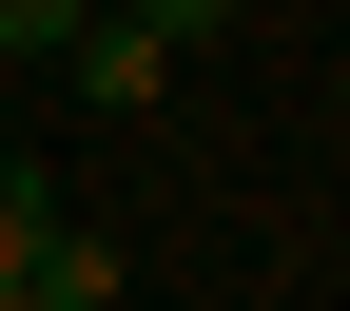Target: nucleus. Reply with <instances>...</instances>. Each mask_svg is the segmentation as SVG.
<instances>
[{
	"label": "nucleus",
	"instance_id": "f03ea898",
	"mask_svg": "<svg viewBox=\"0 0 350 311\" xmlns=\"http://www.w3.org/2000/svg\"><path fill=\"white\" fill-rule=\"evenodd\" d=\"M20 311H117V253H98V234H39V253H20Z\"/></svg>",
	"mask_w": 350,
	"mask_h": 311
},
{
	"label": "nucleus",
	"instance_id": "7ed1b4c3",
	"mask_svg": "<svg viewBox=\"0 0 350 311\" xmlns=\"http://www.w3.org/2000/svg\"><path fill=\"white\" fill-rule=\"evenodd\" d=\"M117 20H137L156 59H175V39H214V20H234V0H117Z\"/></svg>",
	"mask_w": 350,
	"mask_h": 311
},
{
	"label": "nucleus",
	"instance_id": "f257e3e1",
	"mask_svg": "<svg viewBox=\"0 0 350 311\" xmlns=\"http://www.w3.org/2000/svg\"><path fill=\"white\" fill-rule=\"evenodd\" d=\"M59 59H78V98H98V117H137V98H156V78H175V59H156V39H137V20H78V39H59Z\"/></svg>",
	"mask_w": 350,
	"mask_h": 311
},
{
	"label": "nucleus",
	"instance_id": "20e7f679",
	"mask_svg": "<svg viewBox=\"0 0 350 311\" xmlns=\"http://www.w3.org/2000/svg\"><path fill=\"white\" fill-rule=\"evenodd\" d=\"M78 20H98V0H0V39H20V59H39V39H78Z\"/></svg>",
	"mask_w": 350,
	"mask_h": 311
}]
</instances>
